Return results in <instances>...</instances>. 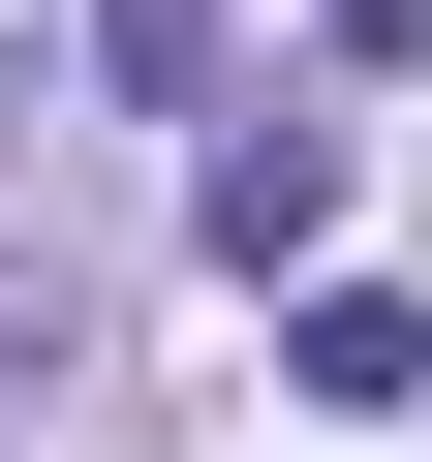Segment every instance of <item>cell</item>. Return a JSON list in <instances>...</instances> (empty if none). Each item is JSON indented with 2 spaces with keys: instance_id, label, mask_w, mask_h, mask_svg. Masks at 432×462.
<instances>
[{
  "instance_id": "6da1fadb",
  "label": "cell",
  "mask_w": 432,
  "mask_h": 462,
  "mask_svg": "<svg viewBox=\"0 0 432 462\" xmlns=\"http://www.w3.org/2000/svg\"><path fill=\"white\" fill-rule=\"evenodd\" d=\"M216 247H248V278L340 247V124H248V154H216Z\"/></svg>"
},
{
  "instance_id": "7a4b0ae2",
  "label": "cell",
  "mask_w": 432,
  "mask_h": 462,
  "mask_svg": "<svg viewBox=\"0 0 432 462\" xmlns=\"http://www.w3.org/2000/svg\"><path fill=\"white\" fill-rule=\"evenodd\" d=\"M93 32H124V93H185V62H216V0H93Z\"/></svg>"
}]
</instances>
